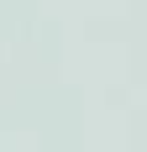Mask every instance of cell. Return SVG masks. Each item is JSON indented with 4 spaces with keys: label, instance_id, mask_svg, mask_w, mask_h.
Returning <instances> with one entry per match:
<instances>
[]
</instances>
